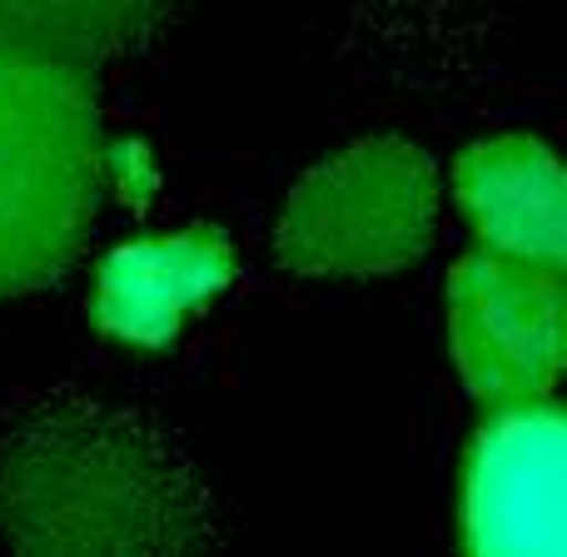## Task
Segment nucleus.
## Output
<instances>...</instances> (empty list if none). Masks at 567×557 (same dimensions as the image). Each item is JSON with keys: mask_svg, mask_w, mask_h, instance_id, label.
I'll return each mask as SVG.
<instances>
[{"mask_svg": "<svg viewBox=\"0 0 567 557\" xmlns=\"http://www.w3.org/2000/svg\"><path fill=\"white\" fill-rule=\"evenodd\" d=\"M563 269L478 249L449 275V339L483 409L548 399L563 369Z\"/></svg>", "mask_w": 567, "mask_h": 557, "instance_id": "nucleus-4", "label": "nucleus"}, {"mask_svg": "<svg viewBox=\"0 0 567 557\" xmlns=\"http://www.w3.org/2000/svg\"><path fill=\"white\" fill-rule=\"evenodd\" d=\"M439 225V165L399 135L339 149L293 185L275 255L293 275L369 279L429 255Z\"/></svg>", "mask_w": 567, "mask_h": 557, "instance_id": "nucleus-3", "label": "nucleus"}, {"mask_svg": "<svg viewBox=\"0 0 567 557\" xmlns=\"http://www.w3.org/2000/svg\"><path fill=\"white\" fill-rule=\"evenodd\" d=\"M453 189H458V205L478 229L483 249L563 269L567 189L558 159L543 140L498 135L463 149L453 165Z\"/></svg>", "mask_w": 567, "mask_h": 557, "instance_id": "nucleus-7", "label": "nucleus"}, {"mask_svg": "<svg viewBox=\"0 0 567 557\" xmlns=\"http://www.w3.org/2000/svg\"><path fill=\"white\" fill-rule=\"evenodd\" d=\"M0 533L25 553H195L215 503L150 419L45 399L0 448Z\"/></svg>", "mask_w": 567, "mask_h": 557, "instance_id": "nucleus-1", "label": "nucleus"}, {"mask_svg": "<svg viewBox=\"0 0 567 557\" xmlns=\"http://www.w3.org/2000/svg\"><path fill=\"white\" fill-rule=\"evenodd\" d=\"M463 548L498 557L567 548V433L553 399L488 409L463 463Z\"/></svg>", "mask_w": 567, "mask_h": 557, "instance_id": "nucleus-5", "label": "nucleus"}, {"mask_svg": "<svg viewBox=\"0 0 567 557\" xmlns=\"http://www.w3.org/2000/svg\"><path fill=\"white\" fill-rule=\"evenodd\" d=\"M169 16L175 0H0V50L90 75L145 50Z\"/></svg>", "mask_w": 567, "mask_h": 557, "instance_id": "nucleus-8", "label": "nucleus"}, {"mask_svg": "<svg viewBox=\"0 0 567 557\" xmlns=\"http://www.w3.org/2000/svg\"><path fill=\"white\" fill-rule=\"evenodd\" d=\"M235 279V245L225 229H179L120 245L100 265L95 279V323L140 349L169 343L195 309L225 293Z\"/></svg>", "mask_w": 567, "mask_h": 557, "instance_id": "nucleus-6", "label": "nucleus"}, {"mask_svg": "<svg viewBox=\"0 0 567 557\" xmlns=\"http://www.w3.org/2000/svg\"><path fill=\"white\" fill-rule=\"evenodd\" d=\"M105 195V130L80 70L0 50V299L75 265Z\"/></svg>", "mask_w": 567, "mask_h": 557, "instance_id": "nucleus-2", "label": "nucleus"}]
</instances>
